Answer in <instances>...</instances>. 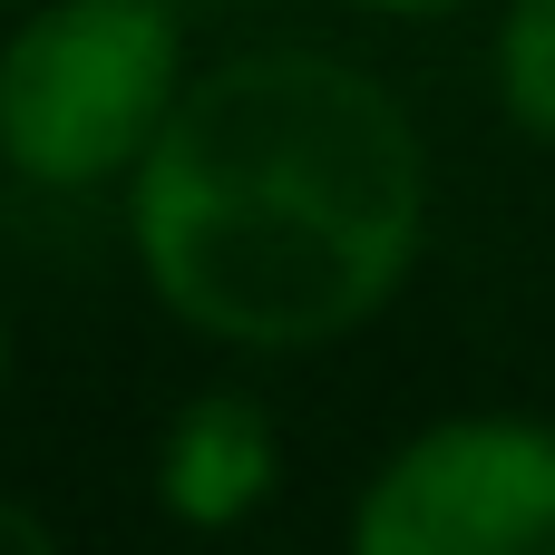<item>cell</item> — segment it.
I'll return each instance as SVG.
<instances>
[{
	"label": "cell",
	"mask_w": 555,
	"mask_h": 555,
	"mask_svg": "<svg viewBox=\"0 0 555 555\" xmlns=\"http://www.w3.org/2000/svg\"><path fill=\"white\" fill-rule=\"evenodd\" d=\"M117 195L156 312L244 361L341 351L429 254V137L410 98L312 39L205 59Z\"/></svg>",
	"instance_id": "1"
},
{
	"label": "cell",
	"mask_w": 555,
	"mask_h": 555,
	"mask_svg": "<svg viewBox=\"0 0 555 555\" xmlns=\"http://www.w3.org/2000/svg\"><path fill=\"white\" fill-rule=\"evenodd\" d=\"M185 78L176 0H20L0 29V166L39 195H117Z\"/></svg>",
	"instance_id": "2"
},
{
	"label": "cell",
	"mask_w": 555,
	"mask_h": 555,
	"mask_svg": "<svg viewBox=\"0 0 555 555\" xmlns=\"http://www.w3.org/2000/svg\"><path fill=\"white\" fill-rule=\"evenodd\" d=\"M341 555H555V420L449 410L410 429L351 488Z\"/></svg>",
	"instance_id": "3"
},
{
	"label": "cell",
	"mask_w": 555,
	"mask_h": 555,
	"mask_svg": "<svg viewBox=\"0 0 555 555\" xmlns=\"http://www.w3.org/2000/svg\"><path fill=\"white\" fill-rule=\"evenodd\" d=\"M283 498V420L263 390H195L156 429V507L185 537H234Z\"/></svg>",
	"instance_id": "4"
},
{
	"label": "cell",
	"mask_w": 555,
	"mask_h": 555,
	"mask_svg": "<svg viewBox=\"0 0 555 555\" xmlns=\"http://www.w3.org/2000/svg\"><path fill=\"white\" fill-rule=\"evenodd\" d=\"M488 88L517 137L555 146V0H498L488 29Z\"/></svg>",
	"instance_id": "5"
},
{
	"label": "cell",
	"mask_w": 555,
	"mask_h": 555,
	"mask_svg": "<svg viewBox=\"0 0 555 555\" xmlns=\"http://www.w3.org/2000/svg\"><path fill=\"white\" fill-rule=\"evenodd\" d=\"M0 555H68V537L20 498V488H0Z\"/></svg>",
	"instance_id": "6"
},
{
	"label": "cell",
	"mask_w": 555,
	"mask_h": 555,
	"mask_svg": "<svg viewBox=\"0 0 555 555\" xmlns=\"http://www.w3.org/2000/svg\"><path fill=\"white\" fill-rule=\"evenodd\" d=\"M341 10H371V20H449V10H478V0H341Z\"/></svg>",
	"instance_id": "7"
},
{
	"label": "cell",
	"mask_w": 555,
	"mask_h": 555,
	"mask_svg": "<svg viewBox=\"0 0 555 555\" xmlns=\"http://www.w3.org/2000/svg\"><path fill=\"white\" fill-rule=\"evenodd\" d=\"M10 361H20V332H10V293H0V390H10Z\"/></svg>",
	"instance_id": "8"
},
{
	"label": "cell",
	"mask_w": 555,
	"mask_h": 555,
	"mask_svg": "<svg viewBox=\"0 0 555 555\" xmlns=\"http://www.w3.org/2000/svg\"><path fill=\"white\" fill-rule=\"evenodd\" d=\"M0 10H20V0H0Z\"/></svg>",
	"instance_id": "9"
}]
</instances>
